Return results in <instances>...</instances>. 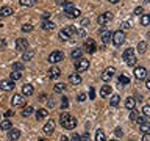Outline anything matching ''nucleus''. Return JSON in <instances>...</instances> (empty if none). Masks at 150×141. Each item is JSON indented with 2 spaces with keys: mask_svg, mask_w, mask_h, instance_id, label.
<instances>
[{
  "mask_svg": "<svg viewBox=\"0 0 150 141\" xmlns=\"http://www.w3.org/2000/svg\"><path fill=\"white\" fill-rule=\"evenodd\" d=\"M59 122H61V125H63L64 129H67V130H72L74 127L77 125V119H75L74 116H70L69 113H61Z\"/></svg>",
  "mask_w": 150,
  "mask_h": 141,
  "instance_id": "obj_1",
  "label": "nucleus"
},
{
  "mask_svg": "<svg viewBox=\"0 0 150 141\" xmlns=\"http://www.w3.org/2000/svg\"><path fill=\"white\" fill-rule=\"evenodd\" d=\"M122 58H124L125 64L127 66H131V68H134L136 63H138V58H136V55H134V49H131V47H128V49L124 50Z\"/></svg>",
  "mask_w": 150,
  "mask_h": 141,
  "instance_id": "obj_2",
  "label": "nucleus"
},
{
  "mask_svg": "<svg viewBox=\"0 0 150 141\" xmlns=\"http://www.w3.org/2000/svg\"><path fill=\"white\" fill-rule=\"evenodd\" d=\"M74 35H77V28H75L74 25H66L59 30V38L64 41L70 39V38H74Z\"/></svg>",
  "mask_w": 150,
  "mask_h": 141,
  "instance_id": "obj_3",
  "label": "nucleus"
},
{
  "mask_svg": "<svg viewBox=\"0 0 150 141\" xmlns=\"http://www.w3.org/2000/svg\"><path fill=\"white\" fill-rule=\"evenodd\" d=\"M111 39H112V44L119 47V46L124 44V41H125V33L122 30H117V31H114L111 35Z\"/></svg>",
  "mask_w": 150,
  "mask_h": 141,
  "instance_id": "obj_4",
  "label": "nucleus"
},
{
  "mask_svg": "<svg viewBox=\"0 0 150 141\" xmlns=\"http://www.w3.org/2000/svg\"><path fill=\"white\" fill-rule=\"evenodd\" d=\"M133 74H134V78L138 80V82H141V80H144V78L149 75V74H147V69L142 68V66H134Z\"/></svg>",
  "mask_w": 150,
  "mask_h": 141,
  "instance_id": "obj_5",
  "label": "nucleus"
},
{
  "mask_svg": "<svg viewBox=\"0 0 150 141\" xmlns=\"http://www.w3.org/2000/svg\"><path fill=\"white\" fill-rule=\"evenodd\" d=\"M112 21V13H110V11H106V13H103V14H100V16L97 17V24L100 27H105L108 22H111Z\"/></svg>",
  "mask_w": 150,
  "mask_h": 141,
  "instance_id": "obj_6",
  "label": "nucleus"
},
{
  "mask_svg": "<svg viewBox=\"0 0 150 141\" xmlns=\"http://www.w3.org/2000/svg\"><path fill=\"white\" fill-rule=\"evenodd\" d=\"M64 60V53L61 50H55V52H52V53L49 55V63H59V61H63Z\"/></svg>",
  "mask_w": 150,
  "mask_h": 141,
  "instance_id": "obj_7",
  "label": "nucleus"
},
{
  "mask_svg": "<svg viewBox=\"0 0 150 141\" xmlns=\"http://www.w3.org/2000/svg\"><path fill=\"white\" fill-rule=\"evenodd\" d=\"M89 68V61L84 60V58H80L75 61V70L77 72H84V70H88Z\"/></svg>",
  "mask_w": 150,
  "mask_h": 141,
  "instance_id": "obj_8",
  "label": "nucleus"
},
{
  "mask_svg": "<svg viewBox=\"0 0 150 141\" xmlns=\"http://www.w3.org/2000/svg\"><path fill=\"white\" fill-rule=\"evenodd\" d=\"M116 74V69L114 68H112V66H110V68H106L105 70H103V72H102V75H100V78L103 80V82H110V80L112 78V75H114Z\"/></svg>",
  "mask_w": 150,
  "mask_h": 141,
  "instance_id": "obj_9",
  "label": "nucleus"
},
{
  "mask_svg": "<svg viewBox=\"0 0 150 141\" xmlns=\"http://www.w3.org/2000/svg\"><path fill=\"white\" fill-rule=\"evenodd\" d=\"M11 103H13V107H23L25 105V96H22V94H14L13 99H11Z\"/></svg>",
  "mask_w": 150,
  "mask_h": 141,
  "instance_id": "obj_10",
  "label": "nucleus"
},
{
  "mask_svg": "<svg viewBox=\"0 0 150 141\" xmlns=\"http://www.w3.org/2000/svg\"><path fill=\"white\" fill-rule=\"evenodd\" d=\"M27 49H28V41L25 39V38H17V39H16V50L23 52Z\"/></svg>",
  "mask_w": 150,
  "mask_h": 141,
  "instance_id": "obj_11",
  "label": "nucleus"
},
{
  "mask_svg": "<svg viewBox=\"0 0 150 141\" xmlns=\"http://www.w3.org/2000/svg\"><path fill=\"white\" fill-rule=\"evenodd\" d=\"M0 89H3V91H11V89H14V82L11 78L2 80V82H0Z\"/></svg>",
  "mask_w": 150,
  "mask_h": 141,
  "instance_id": "obj_12",
  "label": "nucleus"
},
{
  "mask_svg": "<svg viewBox=\"0 0 150 141\" xmlns=\"http://www.w3.org/2000/svg\"><path fill=\"white\" fill-rule=\"evenodd\" d=\"M84 49H86L88 53H94V52L97 50V46H96V42H94V39H86V42H84Z\"/></svg>",
  "mask_w": 150,
  "mask_h": 141,
  "instance_id": "obj_13",
  "label": "nucleus"
},
{
  "mask_svg": "<svg viewBox=\"0 0 150 141\" xmlns=\"http://www.w3.org/2000/svg\"><path fill=\"white\" fill-rule=\"evenodd\" d=\"M111 35H112L111 31H108V30H105V28L102 27V30H100V38H102V42H103V44H108V42L111 41Z\"/></svg>",
  "mask_w": 150,
  "mask_h": 141,
  "instance_id": "obj_14",
  "label": "nucleus"
},
{
  "mask_svg": "<svg viewBox=\"0 0 150 141\" xmlns=\"http://www.w3.org/2000/svg\"><path fill=\"white\" fill-rule=\"evenodd\" d=\"M59 75H61V70H59L58 66H52L50 70H49V77H50L52 80H56Z\"/></svg>",
  "mask_w": 150,
  "mask_h": 141,
  "instance_id": "obj_15",
  "label": "nucleus"
},
{
  "mask_svg": "<svg viewBox=\"0 0 150 141\" xmlns=\"http://www.w3.org/2000/svg\"><path fill=\"white\" fill-rule=\"evenodd\" d=\"M33 56H35V50H28L27 49V50L22 52V61H23V63H28Z\"/></svg>",
  "mask_w": 150,
  "mask_h": 141,
  "instance_id": "obj_16",
  "label": "nucleus"
},
{
  "mask_svg": "<svg viewBox=\"0 0 150 141\" xmlns=\"http://www.w3.org/2000/svg\"><path fill=\"white\" fill-rule=\"evenodd\" d=\"M35 93V88H33V85L27 83L22 86V96H31V94Z\"/></svg>",
  "mask_w": 150,
  "mask_h": 141,
  "instance_id": "obj_17",
  "label": "nucleus"
},
{
  "mask_svg": "<svg viewBox=\"0 0 150 141\" xmlns=\"http://www.w3.org/2000/svg\"><path fill=\"white\" fill-rule=\"evenodd\" d=\"M42 130H44V133H47V135H50L52 132L55 130V122L52 121V119H50L49 122H45V125L42 127Z\"/></svg>",
  "mask_w": 150,
  "mask_h": 141,
  "instance_id": "obj_18",
  "label": "nucleus"
},
{
  "mask_svg": "<svg viewBox=\"0 0 150 141\" xmlns=\"http://www.w3.org/2000/svg\"><path fill=\"white\" fill-rule=\"evenodd\" d=\"M8 138L11 140V141H16V140H19V138H21V130H17V129H9Z\"/></svg>",
  "mask_w": 150,
  "mask_h": 141,
  "instance_id": "obj_19",
  "label": "nucleus"
},
{
  "mask_svg": "<svg viewBox=\"0 0 150 141\" xmlns=\"http://www.w3.org/2000/svg\"><path fill=\"white\" fill-rule=\"evenodd\" d=\"M66 16H67L69 19H75V17H80V16H81V11H80V9H77V8H72L70 11H66Z\"/></svg>",
  "mask_w": 150,
  "mask_h": 141,
  "instance_id": "obj_20",
  "label": "nucleus"
},
{
  "mask_svg": "<svg viewBox=\"0 0 150 141\" xmlns=\"http://www.w3.org/2000/svg\"><path fill=\"white\" fill-rule=\"evenodd\" d=\"M112 88L110 86V85H103V86L100 88V97H108L111 94Z\"/></svg>",
  "mask_w": 150,
  "mask_h": 141,
  "instance_id": "obj_21",
  "label": "nucleus"
},
{
  "mask_svg": "<svg viewBox=\"0 0 150 141\" xmlns=\"http://www.w3.org/2000/svg\"><path fill=\"white\" fill-rule=\"evenodd\" d=\"M41 28L42 30H53L55 28V24L52 21H47V19H44V21L41 22Z\"/></svg>",
  "mask_w": 150,
  "mask_h": 141,
  "instance_id": "obj_22",
  "label": "nucleus"
},
{
  "mask_svg": "<svg viewBox=\"0 0 150 141\" xmlns=\"http://www.w3.org/2000/svg\"><path fill=\"white\" fill-rule=\"evenodd\" d=\"M47 116H49V113H47L45 108H41V110H38V111H36V119H38V121L45 119Z\"/></svg>",
  "mask_w": 150,
  "mask_h": 141,
  "instance_id": "obj_23",
  "label": "nucleus"
},
{
  "mask_svg": "<svg viewBox=\"0 0 150 141\" xmlns=\"http://www.w3.org/2000/svg\"><path fill=\"white\" fill-rule=\"evenodd\" d=\"M11 13H13V9L9 6H2L0 8V17H8V16H11Z\"/></svg>",
  "mask_w": 150,
  "mask_h": 141,
  "instance_id": "obj_24",
  "label": "nucleus"
},
{
  "mask_svg": "<svg viewBox=\"0 0 150 141\" xmlns=\"http://www.w3.org/2000/svg\"><path fill=\"white\" fill-rule=\"evenodd\" d=\"M69 82L72 85H80L81 83V77L78 74H72V75H69Z\"/></svg>",
  "mask_w": 150,
  "mask_h": 141,
  "instance_id": "obj_25",
  "label": "nucleus"
},
{
  "mask_svg": "<svg viewBox=\"0 0 150 141\" xmlns=\"http://www.w3.org/2000/svg\"><path fill=\"white\" fill-rule=\"evenodd\" d=\"M125 107L130 108V110H133V108L136 107V99L134 97H127L125 99Z\"/></svg>",
  "mask_w": 150,
  "mask_h": 141,
  "instance_id": "obj_26",
  "label": "nucleus"
},
{
  "mask_svg": "<svg viewBox=\"0 0 150 141\" xmlns=\"http://www.w3.org/2000/svg\"><path fill=\"white\" fill-rule=\"evenodd\" d=\"M81 55H83V50H81V49H74V50H72V53H70L72 60H75V61L81 58Z\"/></svg>",
  "mask_w": 150,
  "mask_h": 141,
  "instance_id": "obj_27",
  "label": "nucleus"
},
{
  "mask_svg": "<svg viewBox=\"0 0 150 141\" xmlns=\"http://www.w3.org/2000/svg\"><path fill=\"white\" fill-rule=\"evenodd\" d=\"M130 83V77L127 74H122V75H119V85L120 86H124V85H128Z\"/></svg>",
  "mask_w": 150,
  "mask_h": 141,
  "instance_id": "obj_28",
  "label": "nucleus"
},
{
  "mask_svg": "<svg viewBox=\"0 0 150 141\" xmlns=\"http://www.w3.org/2000/svg\"><path fill=\"white\" fill-rule=\"evenodd\" d=\"M119 102H120L119 94H114V96H111V100H110V105H111V107H117V105H119Z\"/></svg>",
  "mask_w": 150,
  "mask_h": 141,
  "instance_id": "obj_29",
  "label": "nucleus"
},
{
  "mask_svg": "<svg viewBox=\"0 0 150 141\" xmlns=\"http://www.w3.org/2000/svg\"><path fill=\"white\" fill-rule=\"evenodd\" d=\"M138 52H139V53H145V52H147V42L141 41L138 44Z\"/></svg>",
  "mask_w": 150,
  "mask_h": 141,
  "instance_id": "obj_30",
  "label": "nucleus"
},
{
  "mask_svg": "<svg viewBox=\"0 0 150 141\" xmlns=\"http://www.w3.org/2000/svg\"><path fill=\"white\" fill-rule=\"evenodd\" d=\"M22 78V70H13L11 72V80L16 82V80H21Z\"/></svg>",
  "mask_w": 150,
  "mask_h": 141,
  "instance_id": "obj_31",
  "label": "nucleus"
},
{
  "mask_svg": "<svg viewBox=\"0 0 150 141\" xmlns=\"http://www.w3.org/2000/svg\"><path fill=\"white\" fill-rule=\"evenodd\" d=\"M33 111H35V110H33V107L27 105V107H25V108H23V110H22V116H23V118H28V116H30Z\"/></svg>",
  "mask_w": 150,
  "mask_h": 141,
  "instance_id": "obj_32",
  "label": "nucleus"
},
{
  "mask_svg": "<svg viewBox=\"0 0 150 141\" xmlns=\"http://www.w3.org/2000/svg\"><path fill=\"white\" fill-rule=\"evenodd\" d=\"M96 141H106V140H105V132L98 129V130L96 132Z\"/></svg>",
  "mask_w": 150,
  "mask_h": 141,
  "instance_id": "obj_33",
  "label": "nucleus"
},
{
  "mask_svg": "<svg viewBox=\"0 0 150 141\" xmlns=\"http://www.w3.org/2000/svg\"><path fill=\"white\" fill-rule=\"evenodd\" d=\"M136 122H138V124L141 125V124H145V122H149V116H145V115H141V116H138L134 119Z\"/></svg>",
  "mask_w": 150,
  "mask_h": 141,
  "instance_id": "obj_34",
  "label": "nucleus"
},
{
  "mask_svg": "<svg viewBox=\"0 0 150 141\" xmlns=\"http://www.w3.org/2000/svg\"><path fill=\"white\" fill-rule=\"evenodd\" d=\"M0 129H2V130H9V129H11V122H9L8 119L2 121V122H0Z\"/></svg>",
  "mask_w": 150,
  "mask_h": 141,
  "instance_id": "obj_35",
  "label": "nucleus"
},
{
  "mask_svg": "<svg viewBox=\"0 0 150 141\" xmlns=\"http://www.w3.org/2000/svg\"><path fill=\"white\" fill-rule=\"evenodd\" d=\"M139 129L142 133H150V122H145V124H141Z\"/></svg>",
  "mask_w": 150,
  "mask_h": 141,
  "instance_id": "obj_36",
  "label": "nucleus"
},
{
  "mask_svg": "<svg viewBox=\"0 0 150 141\" xmlns=\"http://www.w3.org/2000/svg\"><path fill=\"white\" fill-rule=\"evenodd\" d=\"M141 16H142V17H141V24H142L144 27H147L149 22H150V16H149V14H141Z\"/></svg>",
  "mask_w": 150,
  "mask_h": 141,
  "instance_id": "obj_37",
  "label": "nucleus"
},
{
  "mask_svg": "<svg viewBox=\"0 0 150 141\" xmlns=\"http://www.w3.org/2000/svg\"><path fill=\"white\" fill-rule=\"evenodd\" d=\"M36 0H21V5L22 6H35Z\"/></svg>",
  "mask_w": 150,
  "mask_h": 141,
  "instance_id": "obj_38",
  "label": "nucleus"
},
{
  "mask_svg": "<svg viewBox=\"0 0 150 141\" xmlns=\"http://www.w3.org/2000/svg\"><path fill=\"white\" fill-rule=\"evenodd\" d=\"M53 89H55V93H63L64 89H66V85L64 83H56Z\"/></svg>",
  "mask_w": 150,
  "mask_h": 141,
  "instance_id": "obj_39",
  "label": "nucleus"
},
{
  "mask_svg": "<svg viewBox=\"0 0 150 141\" xmlns=\"http://www.w3.org/2000/svg\"><path fill=\"white\" fill-rule=\"evenodd\" d=\"M22 31H23V33L33 31V25H31V24H23V25H22Z\"/></svg>",
  "mask_w": 150,
  "mask_h": 141,
  "instance_id": "obj_40",
  "label": "nucleus"
},
{
  "mask_svg": "<svg viewBox=\"0 0 150 141\" xmlns=\"http://www.w3.org/2000/svg\"><path fill=\"white\" fill-rule=\"evenodd\" d=\"M59 105H61L63 110H66V108L69 107V99L67 97H63V99H61V102H59Z\"/></svg>",
  "mask_w": 150,
  "mask_h": 141,
  "instance_id": "obj_41",
  "label": "nucleus"
},
{
  "mask_svg": "<svg viewBox=\"0 0 150 141\" xmlns=\"http://www.w3.org/2000/svg\"><path fill=\"white\" fill-rule=\"evenodd\" d=\"M120 28L122 30H128V28H131V21H124L120 24Z\"/></svg>",
  "mask_w": 150,
  "mask_h": 141,
  "instance_id": "obj_42",
  "label": "nucleus"
},
{
  "mask_svg": "<svg viewBox=\"0 0 150 141\" xmlns=\"http://www.w3.org/2000/svg\"><path fill=\"white\" fill-rule=\"evenodd\" d=\"M63 8H64V13H66V11H70V9L75 8V6H74V3H72V2H66V3L63 5Z\"/></svg>",
  "mask_w": 150,
  "mask_h": 141,
  "instance_id": "obj_43",
  "label": "nucleus"
},
{
  "mask_svg": "<svg viewBox=\"0 0 150 141\" xmlns=\"http://www.w3.org/2000/svg\"><path fill=\"white\" fill-rule=\"evenodd\" d=\"M133 14H134V16H141V14H144L142 6H136V8H134V11H133Z\"/></svg>",
  "mask_w": 150,
  "mask_h": 141,
  "instance_id": "obj_44",
  "label": "nucleus"
},
{
  "mask_svg": "<svg viewBox=\"0 0 150 141\" xmlns=\"http://www.w3.org/2000/svg\"><path fill=\"white\" fill-rule=\"evenodd\" d=\"M23 69V63H14L13 64V70H22Z\"/></svg>",
  "mask_w": 150,
  "mask_h": 141,
  "instance_id": "obj_45",
  "label": "nucleus"
},
{
  "mask_svg": "<svg viewBox=\"0 0 150 141\" xmlns=\"http://www.w3.org/2000/svg\"><path fill=\"white\" fill-rule=\"evenodd\" d=\"M89 138H91V136H89L88 130H86V133H84V135H80V141H89Z\"/></svg>",
  "mask_w": 150,
  "mask_h": 141,
  "instance_id": "obj_46",
  "label": "nucleus"
},
{
  "mask_svg": "<svg viewBox=\"0 0 150 141\" xmlns=\"http://www.w3.org/2000/svg\"><path fill=\"white\" fill-rule=\"evenodd\" d=\"M89 99H91V100L96 99V89L94 88H89Z\"/></svg>",
  "mask_w": 150,
  "mask_h": 141,
  "instance_id": "obj_47",
  "label": "nucleus"
},
{
  "mask_svg": "<svg viewBox=\"0 0 150 141\" xmlns=\"http://www.w3.org/2000/svg\"><path fill=\"white\" fill-rule=\"evenodd\" d=\"M142 115L150 116V107H149V105H144V108H142Z\"/></svg>",
  "mask_w": 150,
  "mask_h": 141,
  "instance_id": "obj_48",
  "label": "nucleus"
},
{
  "mask_svg": "<svg viewBox=\"0 0 150 141\" xmlns=\"http://www.w3.org/2000/svg\"><path fill=\"white\" fill-rule=\"evenodd\" d=\"M77 100H78V102H84V100H86V94H83V93H81V94H78Z\"/></svg>",
  "mask_w": 150,
  "mask_h": 141,
  "instance_id": "obj_49",
  "label": "nucleus"
},
{
  "mask_svg": "<svg viewBox=\"0 0 150 141\" xmlns=\"http://www.w3.org/2000/svg\"><path fill=\"white\" fill-rule=\"evenodd\" d=\"M69 141H80V135H78V133H74L72 136H70Z\"/></svg>",
  "mask_w": 150,
  "mask_h": 141,
  "instance_id": "obj_50",
  "label": "nucleus"
},
{
  "mask_svg": "<svg viewBox=\"0 0 150 141\" xmlns=\"http://www.w3.org/2000/svg\"><path fill=\"white\" fill-rule=\"evenodd\" d=\"M80 25H81L83 28H86V27L89 25V19H83V21H81V24H80Z\"/></svg>",
  "mask_w": 150,
  "mask_h": 141,
  "instance_id": "obj_51",
  "label": "nucleus"
},
{
  "mask_svg": "<svg viewBox=\"0 0 150 141\" xmlns=\"http://www.w3.org/2000/svg\"><path fill=\"white\" fill-rule=\"evenodd\" d=\"M138 116H139V115H138V111H131V115H130V119H131V121H134Z\"/></svg>",
  "mask_w": 150,
  "mask_h": 141,
  "instance_id": "obj_52",
  "label": "nucleus"
},
{
  "mask_svg": "<svg viewBox=\"0 0 150 141\" xmlns=\"http://www.w3.org/2000/svg\"><path fill=\"white\" fill-rule=\"evenodd\" d=\"M142 141H150V133H144L142 135Z\"/></svg>",
  "mask_w": 150,
  "mask_h": 141,
  "instance_id": "obj_53",
  "label": "nucleus"
},
{
  "mask_svg": "<svg viewBox=\"0 0 150 141\" xmlns=\"http://www.w3.org/2000/svg\"><path fill=\"white\" fill-rule=\"evenodd\" d=\"M14 115V113H13V110H8V111H5V116H6V118H11Z\"/></svg>",
  "mask_w": 150,
  "mask_h": 141,
  "instance_id": "obj_54",
  "label": "nucleus"
},
{
  "mask_svg": "<svg viewBox=\"0 0 150 141\" xmlns=\"http://www.w3.org/2000/svg\"><path fill=\"white\" fill-rule=\"evenodd\" d=\"M49 16H50V13H47V11H44V13H42V19H47Z\"/></svg>",
  "mask_w": 150,
  "mask_h": 141,
  "instance_id": "obj_55",
  "label": "nucleus"
},
{
  "mask_svg": "<svg viewBox=\"0 0 150 141\" xmlns=\"http://www.w3.org/2000/svg\"><path fill=\"white\" fill-rule=\"evenodd\" d=\"M66 2H67V0H56V3H58V5H64Z\"/></svg>",
  "mask_w": 150,
  "mask_h": 141,
  "instance_id": "obj_56",
  "label": "nucleus"
},
{
  "mask_svg": "<svg viewBox=\"0 0 150 141\" xmlns=\"http://www.w3.org/2000/svg\"><path fill=\"white\" fill-rule=\"evenodd\" d=\"M116 133H117V136H120L122 135V130L120 129H116Z\"/></svg>",
  "mask_w": 150,
  "mask_h": 141,
  "instance_id": "obj_57",
  "label": "nucleus"
},
{
  "mask_svg": "<svg viewBox=\"0 0 150 141\" xmlns=\"http://www.w3.org/2000/svg\"><path fill=\"white\" fill-rule=\"evenodd\" d=\"M61 141H69V138H67V136H63V138H61Z\"/></svg>",
  "mask_w": 150,
  "mask_h": 141,
  "instance_id": "obj_58",
  "label": "nucleus"
},
{
  "mask_svg": "<svg viewBox=\"0 0 150 141\" xmlns=\"http://www.w3.org/2000/svg\"><path fill=\"white\" fill-rule=\"evenodd\" d=\"M108 2H110V3H117L119 0H108Z\"/></svg>",
  "mask_w": 150,
  "mask_h": 141,
  "instance_id": "obj_59",
  "label": "nucleus"
},
{
  "mask_svg": "<svg viewBox=\"0 0 150 141\" xmlns=\"http://www.w3.org/2000/svg\"><path fill=\"white\" fill-rule=\"evenodd\" d=\"M2 25H3V24H2V21H0V27H2Z\"/></svg>",
  "mask_w": 150,
  "mask_h": 141,
  "instance_id": "obj_60",
  "label": "nucleus"
},
{
  "mask_svg": "<svg viewBox=\"0 0 150 141\" xmlns=\"http://www.w3.org/2000/svg\"><path fill=\"white\" fill-rule=\"evenodd\" d=\"M39 141H45V140H39Z\"/></svg>",
  "mask_w": 150,
  "mask_h": 141,
  "instance_id": "obj_61",
  "label": "nucleus"
},
{
  "mask_svg": "<svg viewBox=\"0 0 150 141\" xmlns=\"http://www.w3.org/2000/svg\"><path fill=\"white\" fill-rule=\"evenodd\" d=\"M111 141H117V140H111Z\"/></svg>",
  "mask_w": 150,
  "mask_h": 141,
  "instance_id": "obj_62",
  "label": "nucleus"
},
{
  "mask_svg": "<svg viewBox=\"0 0 150 141\" xmlns=\"http://www.w3.org/2000/svg\"><path fill=\"white\" fill-rule=\"evenodd\" d=\"M130 141H134V140H130Z\"/></svg>",
  "mask_w": 150,
  "mask_h": 141,
  "instance_id": "obj_63",
  "label": "nucleus"
}]
</instances>
